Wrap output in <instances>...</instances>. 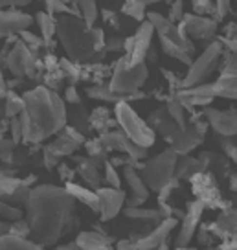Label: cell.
Wrapping results in <instances>:
<instances>
[{
  "instance_id": "cell-9",
  "label": "cell",
  "mask_w": 237,
  "mask_h": 250,
  "mask_svg": "<svg viewBox=\"0 0 237 250\" xmlns=\"http://www.w3.org/2000/svg\"><path fill=\"white\" fill-rule=\"evenodd\" d=\"M206 127H208V124H202L198 120H193L186 127L177 125L173 133L167 136V140L171 144V147L177 151V155H190L193 149L202 144Z\"/></svg>"
},
{
  "instance_id": "cell-15",
  "label": "cell",
  "mask_w": 237,
  "mask_h": 250,
  "mask_svg": "<svg viewBox=\"0 0 237 250\" xmlns=\"http://www.w3.org/2000/svg\"><path fill=\"white\" fill-rule=\"evenodd\" d=\"M96 193L99 197V217L101 221H111L112 217H116L123 204H125V191H121L119 188H96Z\"/></svg>"
},
{
  "instance_id": "cell-37",
  "label": "cell",
  "mask_w": 237,
  "mask_h": 250,
  "mask_svg": "<svg viewBox=\"0 0 237 250\" xmlns=\"http://www.w3.org/2000/svg\"><path fill=\"white\" fill-rule=\"evenodd\" d=\"M166 109H167V112H169L171 120H173L178 127H186V125H188L186 124V109H184V105L177 100V96H171V100L167 102Z\"/></svg>"
},
{
  "instance_id": "cell-11",
  "label": "cell",
  "mask_w": 237,
  "mask_h": 250,
  "mask_svg": "<svg viewBox=\"0 0 237 250\" xmlns=\"http://www.w3.org/2000/svg\"><path fill=\"white\" fill-rule=\"evenodd\" d=\"M147 21L153 24L155 28V33H158L160 41H169L177 46H180L182 50L193 54V44H191V39H188L182 30L177 26L175 22H171L167 17L160 15V13H147Z\"/></svg>"
},
{
  "instance_id": "cell-18",
  "label": "cell",
  "mask_w": 237,
  "mask_h": 250,
  "mask_svg": "<svg viewBox=\"0 0 237 250\" xmlns=\"http://www.w3.org/2000/svg\"><path fill=\"white\" fill-rule=\"evenodd\" d=\"M32 17L17 8L0 9V37H9L32 26Z\"/></svg>"
},
{
  "instance_id": "cell-23",
  "label": "cell",
  "mask_w": 237,
  "mask_h": 250,
  "mask_svg": "<svg viewBox=\"0 0 237 250\" xmlns=\"http://www.w3.org/2000/svg\"><path fill=\"white\" fill-rule=\"evenodd\" d=\"M76 164H78V173L83 177V180L87 182L90 188H99L101 184V175H99V167L85 156H76Z\"/></svg>"
},
{
  "instance_id": "cell-41",
  "label": "cell",
  "mask_w": 237,
  "mask_h": 250,
  "mask_svg": "<svg viewBox=\"0 0 237 250\" xmlns=\"http://www.w3.org/2000/svg\"><path fill=\"white\" fill-rule=\"evenodd\" d=\"M224 59H222L221 78L237 79V54L234 52H222Z\"/></svg>"
},
{
  "instance_id": "cell-64",
  "label": "cell",
  "mask_w": 237,
  "mask_h": 250,
  "mask_svg": "<svg viewBox=\"0 0 237 250\" xmlns=\"http://www.w3.org/2000/svg\"><path fill=\"white\" fill-rule=\"evenodd\" d=\"M232 160H234V162H236V166H237V155L234 156V158H232Z\"/></svg>"
},
{
  "instance_id": "cell-2",
  "label": "cell",
  "mask_w": 237,
  "mask_h": 250,
  "mask_svg": "<svg viewBox=\"0 0 237 250\" xmlns=\"http://www.w3.org/2000/svg\"><path fill=\"white\" fill-rule=\"evenodd\" d=\"M22 142L39 144L66 125V107L59 94L40 85L22 94Z\"/></svg>"
},
{
  "instance_id": "cell-33",
  "label": "cell",
  "mask_w": 237,
  "mask_h": 250,
  "mask_svg": "<svg viewBox=\"0 0 237 250\" xmlns=\"http://www.w3.org/2000/svg\"><path fill=\"white\" fill-rule=\"evenodd\" d=\"M214 86V96L215 98H226V100H237V79L230 78H219Z\"/></svg>"
},
{
  "instance_id": "cell-1",
  "label": "cell",
  "mask_w": 237,
  "mask_h": 250,
  "mask_svg": "<svg viewBox=\"0 0 237 250\" xmlns=\"http://www.w3.org/2000/svg\"><path fill=\"white\" fill-rule=\"evenodd\" d=\"M24 206L30 237L40 247L56 245L64 234L78 227V219L74 215L76 199L66 191V188L54 184L32 188Z\"/></svg>"
},
{
  "instance_id": "cell-49",
  "label": "cell",
  "mask_w": 237,
  "mask_h": 250,
  "mask_svg": "<svg viewBox=\"0 0 237 250\" xmlns=\"http://www.w3.org/2000/svg\"><path fill=\"white\" fill-rule=\"evenodd\" d=\"M103 179L107 180V184L112 188H119V184H121V180L118 177V169L112 162H105V177Z\"/></svg>"
},
{
  "instance_id": "cell-46",
  "label": "cell",
  "mask_w": 237,
  "mask_h": 250,
  "mask_svg": "<svg viewBox=\"0 0 237 250\" xmlns=\"http://www.w3.org/2000/svg\"><path fill=\"white\" fill-rule=\"evenodd\" d=\"M147 149L149 147H143V146H138V144H135V142L127 140V146H125V151H123V153H127L129 158H131L133 162H136V160H142V158L147 156Z\"/></svg>"
},
{
  "instance_id": "cell-60",
  "label": "cell",
  "mask_w": 237,
  "mask_h": 250,
  "mask_svg": "<svg viewBox=\"0 0 237 250\" xmlns=\"http://www.w3.org/2000/svg\"><path fill=\"white\" fill-rule=\"evenodd\" d=\"M44 2V11L50 15L56 17V8H57V0H42Z\"/></svg>"
},
{
  "instance_id": "cell-53",
  "label": "cell",
  "mask_w": 237,
  "mask_h": 250,
  "mask_svg": "<svg viewBox=\"0 0 237 250\" xmlns=\"http://www.w3.org/2000/svg\"><path fill=\"white\" fill-rule=\"evenodd\" d=\"M182 17H184V2L182 0H175L171 9H169V17L167 19L177 24L178 21H182Z\"/></svg>"
},
{
  "instance_id": "cell-20",
  "label": "cell",
  "mask_w": 237,
  "mask_h": 250,
  "mask_svg": "<svg viewBox=\"0 0 237 250\" xmlns=\"http://www.w3.org/2000/svg\"><path fill=\"white\" fill-rule=\"evenodd\" d=\"M123 177H125V182L129 189L133 191V199H131V206H140L143 201H147L149 197V188L143 182L142 175L136 171L135 164H125L123 166Z\"/></svg>"
},
{
  "instance_id": "cell-45",
  "label": "cell",
  "mask_w": 237,
  "mask_h": 250,
  "mask_svg": "<svg viewBox=\"0 0 237 250\" xmlns=\"http://www.w3.org/2000/svg\"><path fill=\"white\" fill-rule=\"evenodd\" d=\"M193 13L195 15H215V4L214 0H191Z\"/></svg>"
},
{
  "instance_id": "cell-24",
  "label": "cell",
  "mask_w": 237,
  "mask_h": 250,
  "mask_svg": "<svg viewBox=\"0 0 237 250\" xmlns=\"http://www.w3.org/2000/svg\"><path fill=\"white\" fill-rule=\"evenodd\" d=\"M64 188H66V191H68L76 201L87 204L90 210H94V211L99 210V197L96 193V189L92 191V189H88V188H85V186H79V184H74V182H66Z\"/></svg>"
},
{
  "instance_id": "cell-35",
  "label": "cell",
  "mask_w": 237,
  "mask_h": 250,
  "mask_svg": "<svg viewBox=\"0 0 237 250\" xmlns=\"http://www.w3.org/2000/svg\"><path fill=\"white\" fill-rule=\"evenodd\" d=\"M125 215L136 221H162V211L151 210V208H142V206H131L125 210Z\"/></svg>"
},
{
  "instance_id": "cell-38",
  "label": "cell",
  "mask_w": 237,
  "mask_h": 250,
  "mask_svg": "<svg viewBox=\"0 0 237 250\" xmlns=\"http://www.w3.org/2000/svg\"><path fill=\"white\" fill-rule=\"evenodd\" d=\"M160 44H162V52L169 57H175V59H178L180 62L184 64H191V54L190 52H186V50H182L180 46H177L173 42H169V41H160Z\"/></svg>"
},
{
  "instance_id": "cell-27",
  "label": "cell",
  "mask_w": 237,
  "mask_h": 250,
  "mask_svg": "<svg viewBox=\"0 0 237 250\" xmlns=\"http://www.w3.org/2000/svg\"><path fill=\"white\" fill-rule=\"evenodd\" d=\"M78 249L85 250H98V249H109L111 247V239L107 235L99 234V232H81L76 239Z\"/></svg>"
},
{
  "instance_id": "cell-29",
  "label": "cell",
  "mask_w": 237,
  "mask_h": 250,
  "mask_svg": "<svg viewBox=\"0 0 237 250\" xmlns=\"http://www.w3.org/2000/svg\"><path fill=\"white\" fill-rule=\"evenodd\" d=\"M88 120H90V127L96 129L99 134L105 133V131H109L111 125L116 124V118H112L111 110L107 109V107H98V109H94L90 112Z\"/></svg>"
},
{
  "instance_id": "cell-48",
  "label": "cell",
  "mask_w": 237,
  "mask_h": 250,
  "mask_svg": "<svg viewBox=\"0 0 237 250\" xmlns=\"http://www.w3.org/2000/svg\"><path fill=\"white\" fill-rule=\"evenodd\" d=\"M13 151H15V142L0 138V162H6V164L11 162Z\"/></svg>"
},
{
  "instance_id": "cell-39",
  "label": "cell",
  "mask_w": 237,
  "mask_h": 250,
  "mask_svg": "<svg viewBox=\"0 0 237 250\" xmlns=\"http://www.w3.org/2000/svg\"><path fill=\"white\" fill-rule=\"evenodd\" d=\"M19 184H20V180L15 179L11 173L0 169V199H8Z\"/></svg>"
},
{
  "instance_id": "cell-47",
  "label": "cell",
  "mask_w": 237,
  "mask_h": 250,
  "mask_svg": "<svg viewBox=\"0 0 237 250\" xmlns=\"http://www.w3.org/2000/svg\"><path fill=\"white\" fill-rule=\"evenodd\" d=\"M19 35H20V41H22V42H26V44L32 48V50H35V52H37L39 48L46 46V44H44V41H42V37H37V35H33L32 31L24 30V31H20Z\"/></svg>"
},
{
  "instance_id": "cell-28",
  "label": "cell",
  "mask_w": 237,
  "mask_h": 250,
  "mask_svg": "<svg viewBox=\"0 0 237 250\" xmlns=\"http://www.w3.org/2000/svg\"><path fill=\"white\" fill-rule=\"evenodd\" d=\"M35 22L40 30V37L44 41V44H52L54 37L57 35V19L54 15H50L46 11H39L35 15Z\"/></svg>"
},
{
  "instance_id": "cell-54",
  "label": "cell",
  "mask_w": 237,
  "mask_h": 250,
  "mask_svg": "<svg viewBox=\"0 0 237 250\" xmlns=\"http://www.w3.org/2000/svg\"><path fill=\"white\" fill-rule=\"evenodd\" d=\"M123 42H125L123 39H119V37H116V35H112V37H109V39H105V52H118V50L123 48Z\"/></svg>"
},
{
  "instance_id": "cell-3",
  "label": "cell",
  "mask_w": 237,
  "mask_h": 250,
  "mask_svg": "<svg viewBox=\"0 0 237 250\" xmlns=\"http://www.w3.org/2000/svg\"><path fill=\"white\" fill-rule=\"evenodd\" d=\"M57 35L64 52L74 62L98 61L105 54L103 28L88 26L81 17L61 15L57 19Z\"/></svg>"
},
{
  "instance_id": "cell-59",
  "label": "cell",
  "mask_w": 237,
  "mask_h": 250,
  "mask_svg": "<svg viewBox=\"0 0 237 250\" xmlns=\"http://www.w3.org/2000/svg\"><path fill=\"white\" fill-rule=\"evenodd\" d=\"M59 175H61V179H63L64 182H72V179H74L76 171H74V169H70L66 164H59Z\"/></svg>"
},
{
  "instance_id": "cell-7",
  "label": "cell",
  "mask_w": 237,
  "mask_h": 250,
  "mask_svg": "<svg viewBox=\"0 0 237 250\" xmlns=\"http://www.w3.org/2000/svg\"><path fill=\"white\" fill-rule=\"evenodd\" d=\"M221 57H222V44L219 41H215V42H212L200 54V57H197L190 64V70H188V74L180 81V88H190V86L204 83V79L219 66Z\"/></svg>"
},
{
  "instance_id": "cell-31",
  "label": "cell",
  "mask_w": 237,
  "mask_h": 250,
  "mask_svg": "<svg viewBox=\"0 0 237 250\" xmlns=\"http://www.w3.org/2000/svg\"><path fill=\"white\" fill-rule=\"evenodd\" d=\"M85 149H87V156L94 162L98 167H101L107 162V151L105 144L101 142V138H94V140H85Z\"/></svg>"
},
{
  "instance_id": "cell-58",
  "label": "cell",
  "mask_w": 237,
  "mask_h": 250,
  "mask_svg": "<svg viewBox=\"0 0 237 250\" xmlns=\"http://www.w3.org/2000/svg\"><path fill=\"white\" fill-rule=\"evenodd\" d=\"M101 15H103V21H105V22L112 24V26H114V28L118 30V26H119V22H118V15H116L114 11H111V9H103Z\"/></svg>"
},
{
  "instance_id": "cell-14",
  "label": "cell",
  "mask_w": 237,
  "mask_h": 250,
  "mask_svg": "<svg viewBox=\"0 0 237 250\" xmlns=\"http://www.w3.org/2000/svg\"><path fill=\"white\" fill-rule=\"evenodd\" d=\"M178 28L188 39H210L217 31V21L204 15H184Z\"/></svg>"
},
{
  "instance_id": "cell-51",
  "label": "cell",
  "mask_w": 237,
  "mask_h": 250,
  "mask_svg": "<svg viewBox=\"0 0 237 250\" xmlns=\"http://www.w3.org/2000/svg\"><path fill=\"white\" fill-rule=\"evenodd\" d=\"M9 133H11V140L17 144L22 142V122H20V116H13L11 122H9Z\"/></svg>"
},
{
  "instance_id": "cell-50",
  "label": "cell",
  "mask_w": 237,
  "mask_h": 250,
  "mask_svg": "<svg viewBox=\"0 0 237 250\" xmlns=\"http://www.w3.org/2000/svg\"><path fill=\"white\" fill-rule=\"evenodd\" d=\"M9 232L20 235V237H30V225L28 221H24L22 217L17 219V221H11L9 223Z\"/></svg>"
},
{
  "instance_id": "cell-17",
  "label": "cell",
  "mask_w": 237,
  "mask_h": 250,
  "mask_svg": "<svg viewBox=\"0 0 237 250\" xmlns=\"http://www.w3.org/2000/svg\"><path fill=\"white\" fill-rule=\"evenodd\" d=\"M85 140H87V138L83 136V133H81L79 129L70 127V125H64L63 129L59 131L57 140L54 142L52 146H48V147L61 158V156L74 155V153L78 151V147H81V146L85 144Z\"/></svg>"
},
{
  "instance_id": "cell-43",
  "label": "cell",
  "mask_w": 237,
  "mask_h": 250,
  "mask_svg": "<svg viewBox=\"0 0 237 250\" xmlns=\"http://www.w3.org/2000/svg\"><path fill=\"white\" fill-rule=\"evenodd\" d=\"M145 8L147 6H143L140 2H125V6L121 8V13L127 17H133L135 21H142L145 19Z\"/></svg>"
},
{
  "instance_id": "cell-5",
  "label": "cell",
  "mask_w": 237,
  "mask_h": 250,
  "mask_svg": "<svg viewBox=\"0 0 237 250\" xmlns=\"http://www.w3.org/2000/svg\"><path fill=\"white\" fill-rule=\"evenodd\" d=\"M147 76H149V70H147L145 61L133 62L127 59V55H123L121 59H118L116 66H114L109 86H111L112 92L119 94L127 100L129 94L142 88V85L147 81Z\"/></svg>"
},
{
  "instance_id": "cell-34",
  "label": "cell",
  "mask_w": 237,
  "mask_h": 250,
  "mask_svg": "<svg viewBox=\"0 0 237 250\" xmlns=\"http://www.w3.org/2000/svg\"><path fill=\"white\" fill-rule=\"evenodd\" d=\"M99 138H101V142L105 144V147L109 149V151H125V146H127V138L125 134H123V131L121 129H116V131H105V133L99 134Z\"/></svg>"
},
{
  "instance_id": "cell-42",
  "label": "cell",
  "mask_w": 237,
  "mask_h": 250,
  "mask_svg": "<svg viewBox=\"0 0 237 250\" xmlns=\"http://www.w3.org/2000/svg\"><path fill=\"white\" fill-rule=\"evenodd\" d=\"M59 68L64 78L72 79V81L81 79V68L78 66V62H74L72 59H59Z\"/></svg>"
},
{
  "instance_id": "cell-21",
  "label": "cell",
  "mask_w": 237,
  "mask_h": 250,
  "mask_svg": "<svg viewBox=\"0 0 237 250\" xmlns=\"http://www.w3.org/2000/svg\"><path fill=\"white\" fill-rule=\"evenodd\" d=\"M206 227L219 237H237V208L224 210L214 225H206Z\"/></svg>"
},
{
  "instance_id": "cell-52",
  "label": "cell",
  "mask_w": 237,
  "mask_h": 250,
  "mask_svg": "<svg viewBox=\"0 0 237 250\" xmlns=\"http://www.w3.org/2000/svg\"><path fill=\"white\" fill-rule=\"evenodd\" d=\"M219 144H221L222 151H224V156L234 158L237 155V146L234 142V136H219Z\"/></svg>"
},
{
  "instance_id": "cell-16",
  "label": "cell",
  "mask_w": 237,
  "mask_h": 250,
  "mask_svg": "<svg viewBox=\"0 0 237 250\" xmlns=\"http://www.w3.org/2000/svg\"><path fill=\"white\" fill-rule=\"evenodd\" d=\"M202 116L208 120V124L214 127V131L219 136H236L237 134V109L219 110L214 107H206Z\"/></svg>"
},
{
  "instance_id": "cell-10",
  "label": "cell",
  "mask_w": 237,
  "mask_h": 250,
  "mask_svg": "<svg viewBox=\"0 0 237 250\" xmlns=\"http://www.w3.org/2000/svg\"><path fill=\"white\" fill-rule=\"evenodd\" d=\"M190 179H191L193 193L197 195V199L204 206H208V208L222 206V199H221V193H219V186H217V180H215L214 173L200 169L195 175H191Z\"/></svg>"
},
{
  "instance_id": "cell-44",
  "label": "cell",
  "mask_w": 237,
  "mask_h": 250,
  "mask_svg": "<svg viewBox=\"0 0 237 250\" xmlns=\"http://www.w3.org/2000/svg\"><path fill=\"white\" fill-rule=\"evenodd\" d=\"M0 217L11 223V221H17V219L22 217V211L19 210L17 206H13V204L6 203L4 199H0Z\"/></svg>"
},
{
  "instance_id": "cell-61",
  "label": "cell",
  "mask_w": 237,
  "mask_h": 250,
  "mask_svg": "<svg viewBox=\"0 0 237 250\" xmlns=\"http://www.w3.org/2000/svg\"><path fill=\"white\" fill-rule=\"evenodd\" d=\"M6 94H8V83H6L4 74H2V68H0V100H2Z\"/></svg>"
},
{
  "instance_id": "cell-56",
  "label": "cell",
  "mask_w": 237,
  "mask_h": 250,
  "mask_svg": "<svg viewBox=\"0 0 237 250\" xmlns=\"http://www.w3.org/2000/svg\"><path fill=\"white\" fill-rule=\"evenodd\" d=\"M64 100L68 103H72V105H81V98H79L78 94V88L72 85V86H66V92H64Z\"/></svg>"
},
{
  "instance_id": "cell-57",
  "label": "cell",
  "mask_w": 237,
  "mask_h": 250,
  "mask_svg": "<svg viewBox=\"0 0 237 250\" xmlns=\"http://www.w3.org/2000/svg\"><path fill=\"white\" fill-rule=\"evenodd\" d=\"M32 0H0V9L6 8H22V6H28Z\"/></svg>"
},
{
  "instance_id": "cell-32",
  "label": "cell",
  "mask_w": 237,
  "mask_h": 250,
  "mask_svg": "<svg viewBox=\"0 0 237 250\" xmlns=\"http://www.w3.org/2000/svg\"><path fill=\"white\" fill-rule=\"evenodd\" d=\"M85 92H87V96L90 100H99L103 103H118L119 100H125L123 96L112 92L109 85H92L88 86Z\"/></svg>"
},
{
  "instance_id": "cell-19",
  "label": "cell",
  "mask_w": 237,
  "mask_h": 250,
  "mask_svg": "<svg viewBox=\"0 0 237 250\" xmlns=\"http://www.w3.org/2000/svg\"><path fill=\"white\" fill-rule=\"evenodd\" d=\"M175 227H177V219L166 217L153 232L142 235L138 241L133 243V247H136V249H157V247H162L164 241L169 237V234L173 232Z\"/></svg>"
},
{
  "instance_id": "cell-25",
  "label": "cell",
  "mask_w": 237,
  "mask_h": 250,
  "mask_svg": "<svg viewBox=\"0 0 237 250\" xmlns=\"http://www.w3.org/2000/svg\"><path fill=\"white\" fill-rule=\"evenodd\" d=\"M0 249L6 250H39L42 249L40 245L28 239V237H20V235L13 234V232H4L0 234Z\"/></svg>"
},
{
  "instance_id": "cell-22",
  "label": "cell",
  "mask_w": 237,
  "mask_h": 250,
  "mask_svg": "<svg viewBox=\"0 0 237 250\" xmlns=\"http://www.w3.org/2000/svg\"><path fill=\"white\" fill-rule=\"evenodd\" d=\"M147 124L153 127V131H155V133H162L166 138L173 133L175 127H177V124L171 120V116H169V112H167L166 107H160V109L153 110V112L149 114Z\"/></svg>"
},
{
  "instance_id": "cell-6",
  "label": "cell",
  "mask_w": 237,
  "mask_h": 250,
  "mask_svg": "<svg viewBox=\"0 0 237 250\" xmlns=\"http://www.w3.org/2000/svg\"><path fill=\"white\" fill-rule=\"evenodd\" d=\"M177 151L173 147L162 151L160 155L153 156L142 167V179L151 191H160L169 180L175 179V166H177Z\"/></svg>"
},
{
  "instance_id": "cell-55",
  "label": "cell",
  "mask_w": 237,
  "mask_h": 250,
  "mask_svg": "<svg viewBox=\"0 0 237 250\" xmlns=\"http://www.w3.org/2000/svg\"><path fill=\"white\" fill-rule=\"evenodd\" d=\"M215 4V21H219L228 13L230 9V0H214Z\"/></svg>"
},
{
  "instance_id": "cell-30",
  "label": "cell",
  "mask_w": 237,
  "mask_h": 250,
  "mask_svg": "<svg viewBox=\"0 0 237 250\" xmlns=\"http://www.w3.org/2000/svg\"><path fill=\"white\" fill-rule=\"evenodd\" d=\"M200 171L198 158H191L190 155L177 156V166H175V179H190L191 175Z\"/></svg>"
},
{
  "instance_id": "cell-36",
  "label": "cell",
  "mask_w": 237,
  "mask_h": 250,
  "mask_svg": "<svg viewBox=\"0 0 237 250\" xmlns=\"http://www.w3.org/2000/svg\"><path fill=\"white\" fill-rule=\"evenodd\" d=\"M24 102H22V96H17L15 92L8 90V94L4 96V112L8 118L19 116L22 112Z\"/></svg>"
},
{
  "instance_id": "cell-8",
  "label": "cell",
  "mask_w": 237,
  "mask_h": 250,
  "mask_svg": "<svg viewBox=\"0 0 237 250\" xmlns=\"http://www.w3.org/2000/svg\"><path fill=\"white\" fill-rule=\"evenodd\" d=\"M8 70L15 76V78H35L37 74V52L32 50L26 42L19 39L15 44L9 48V52L4 57Z\"/></svg>"
},
{
  "instance_id": "cell-63",
  "label": "cell",
  "mask_w": 237,
  "mask_h": 250,
  "mask_svg": "<svg viewBox=\"0 0 237 250\" xmlns=\"http://www.w3.org/2000/svg\"><path fill=\"white\" fill-rule=\"evenodd\" d=\"M230 188H232L234 191H237V175L232 177V180H230Z\"/></svg>"
},
{
  "instance_id": "cell-12",
  "label": "cell",
  "mask_w": 237,
  "mask_h": 250,
  "mask_svg": "<svg viewBox=\"0 0 237 250\" xmlns=\"http://www.w3.org/2000/svg\"><path fill=\"white\" fill-rule=\"evenodd\" d=\"M153 35H155V28H153V24H151L149 21H143L135 35H133V37H129V39H125V42H123L127 59H129V61H133V62L145 61L147 52H149V48H151Z\"/></svg>"
},
{
  "instance_id": "cell-26",
  "label": "cell",
  "mask_w": 237,
  "mask_h": 250,
  "mask_svg": "<svg viewBox=\"0 0 237 250\" xmlns=\"http://www.w3.org/2000/svg\"><path fill=\"white\" fill-rule=\"evenodd\" d=\"M198 164H200V169L219 173V175H226L230 167L228 156H221L217 153H210V151L198 156Z\"/></svg>"
},
{
  "instance_id": "cell-4",
  "label": "cell",
  "mask_w": 237,
  "mask_h": 250,
  "mask_svg": "<svg viewBox=\"0 0 237 250\" xmlns=\"http://www.w3.org/2000/svg\"><path fill=\"white\" fill-rule=\"evenodd\" d=\"M114 118H116L119 129L131 142L143 146V147H151L155 144L157 133L143 118L138 116V112L129 105L127 100H119L114 105Z\"/></svg>"
},
{
  "instance_id": "cell-13",
  "label": "cell",
  "mask_w": 237,
  "mask_h": 250,
  "mask_svg": "<svg viewBox=\"0 0 237 250\" xmlns=\"http://www.w3.org/2000/svg\"><path fill=\"white\" fill-rule=\"evenodd\" d=\"M204 204L200 203V201H191L188 203V208H186V213H184V217H182V227H180V232L177 235V241L175 245L178 247V249H184V247H188L191 243V239L195 237L197 234V228L200 225V217H202V213H204Z\"/></svg>"
},
{
  "instance_id": "cell-62",
  "label": "cell",
  "mask_w": 237,
  "mask_h": 250,
  "mask_svg": "<svg viewBox=\"0 0 237 250\" xmlns=\"http://www.w3.org/2000/svg\"><path fill=\"white\" fill-rule=\"evenodd\" d=\"M127 2H140L143 6H149V4H155V2H160V0H127Z\"/></svg>"
},
{
  "instance_id": "cell-40",
  "label": "cell",
  "mask_w": 237,
  "mask_h": 250,
  "mask_svg": "<svg viewBox=\"0 0 237 250\" xmlns=\"http://www.w3.org/2000/svg\"><path fill=\"white\" fill-rule=\"evenodd\" d=\"M79 11H81V19L88 24V26H94L98 21V6H96V0H78Z\"/></svg>"
}]
</instances>
